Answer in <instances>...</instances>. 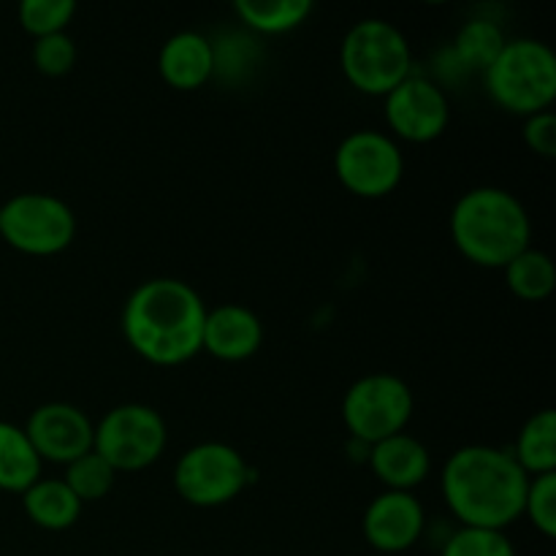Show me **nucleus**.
<instances>
[{
  "label": "nucleus",
  "mask_w": 556,
  "mask_h": 556,
  "mask_svg": "<svg viewBox=\"0 0 556 556\" xmlns=\"http://www.w3.org/2000/svg\"><path fill=\"white\" fill-rule=\"evenodd\" d=\"M530 476L510 451L492 445L459 448L443 467V497L465 527L497 530L525 516Z\"/></svg>",
  "instance_id": "f257e3e1"
},
{
  "label": "nucleus",
  "mask_w": 556,
  "mask_h": 556,
  "mask_svg": "<svg viewBox=\"0 0 556 556\" xmlns=\"http://www.w3.org/2000/svg\"><path fill=\"white\" fill-rule=\"evenodd\" d=\"M206 307L182 280L157 277L130 293L123 309V331L141 358L174 367L201 351Z\"/></svg>",
  "instance_id": "f03ea898"
},
{
  "label": "nucleus",
  "mask_w": 556,
  "mask_h": 556,
  "mask_svg": "<svg viewBox=\"0 0 556 556\" xmlns=\"http://www.w3.org/2000/svg\"><path fill=\"white\" fill-rule=\"evenodd\" d=\"M530 217L503 188H472L451 212V237L465 258L486 269H505L530 248Z\"/></svg>",
  "instance_id": "7ed1b4c3"
},
{
  "label": "nucleus",
  "mask_w": 556,
  "mask_h": 556,
  "mask_svg": "<svg viewBox=\"0 0 556 556\" xmlns=\"http://www.w3.org/2000/svg\"><path fill=\"white\" fill-rule=\"evenodd\" d=\"M486 90L505 112L532 117L548 112L556 98V58L535 38L508 41L500 58L483 71Z\"/></svg>",
  "instance_id": "20e7f679"
},
{
  "label": "nucleus",
  "mask_w": 556,
  "mask_h": 556,
  "mask_svg": "<svg viewBox=\"0 0 556 556\" xmlns=\"http://www.w3.org/2000/svg\"><path fill=\"white\" fill-rule=\"evenodd\" d=\"M340 63L356 90L367 96H389L410 76L413 54L400 27L386 20H364L348 30Z\"/></svg>",
  "instance_id": "39448f33"
},
{
  "label": "nucleus",
  "mask_w": 556,
  "mask_h": 556,
  "mask_svg": "<svg viewBox=\"0 0 556 556\" xmlns=\"http://www.w3.org/2000/svg\"><path fill=\"white\" fill-rule=\"evenodd\" d=\"M166 421L147 405H119L101 418L92 432V451L114 470L136 472L155 465L166 451Z\"/></svg>",
  "instance_id": "423d86ee"
},
{
  "label": "nucleus",
  "mask_w": 556,
  "mask_h": 556,
  "mask_svg": "<svg viewBox=\"0 0 556 556\" xmlns=\"http://www.w3.org/2000/svg\"><path fill=\"white\" fill-rule=\"evenodd\" d=\"M0 237L27 255L63 253L76 237V217L49 193H20L0 206Z\"/></svg>",
  "instance_id": "0eeeda50"
},
{
  "label": "nucleus",
  "mask_w": 556,
  "mask_h": 556,
  "mask_svg": "<svg viewBox=\"0 0 556 556\" xmlns=\"http://www.w3.org/2000/svg\"><path fill=\"white\" fill-rule=\"evenodd\" d=\"M413 416V391L396 375H367L348 389L342 418L362 443H380L405 432Z\"/></svg>",
  "instance_id": "6e6552de"
},
{
  "label": "nucleus",
  "mask_w": 556,
  "mask_h": 556,
  "mask_svg": "<svg viewBox=\"0 0 556 556\" xmlns=\"http://www.w3.org/2000/svg\"><path fill=\"white\" fill-rule=\"evenodd\" d=\"M250 470L242 454L226 443H199L179 456L174 486L179 497L199 508H217L239 497Z\"/></svg>",
  "instance_id": "1a4fd4ad"
},
{
  "label": "nucleus",
  "mask_w": 556,
  "mask_h": 556,
  "mask_svg": "<svg viewBox=\"0 0 556 556\" xmlns=\"http://www.w3.org/2000/svg\"><path fill=\"white\" fill-rule=\"evenodd\" d=\"M334 172L351 193L380 199L400 185L405 157L400 147L380 130H356L337 147Z\"/></svg>",
  "instance_id": "9d476101"
},
{
  "label": "nucleus",
  "mask_w": 556,
  "mask_h": 556,
  "mask_svg": "<svg viewBox=\"0 0 556 556\" xmlns=\"http://www.w3.org/2000/svg\"><path fill=\"white\" fill-rule=\"evenodd\" d=\"M386 119L400 139L416 141V144L434 141L448 128V98L432 81L421 76H407L386 96Z\"/></svg>",
  "instance_id": "9b49d317"
},
{
  "label": "nucleus",
  "mask_w": 556,
  "mask_h": 556,
  "mask_svg": "<svg viewBox=\"0 0 556 556\" xmlns=\"http://www.w3.org/2000/svg\"><path fill=\"white\" fill-rule=\"evenodd\" d=\"M92 432L96 427L90 418L74 405L65 402H49L36 407L25 424V434L36 448L38 459L71 465L79 456L92 451Z\"/></svg>",
  "instance_id": "f8f14e48"
},
{
  "label": "nucleus",
  "mask_w": 556,
  "mask_h": 556,
  "mask_svg": "<svg viewBox=\"0 0 556 556\" xmlns=\"http://www.w3.org/2000/svg\"><path fill=\"white\" fill-rule=\"evenodd\" d=\"M424 532V508L410 492H383L364 514V538L383 554L407 552Z\"/></svg>",
  "instance_id": "ddd939ff"
},
{
  "label": "nucleus",
  "mask_w": 556,
  "mask_h": 556,
  "mask_svg": "<svg viewBox=\"0 0 556 556\" xmlns=\"http://www.w3.org/2000/svg\"><path fill=\"white\" fill-rule=\"evenodd\" d=\"M264 342V326L253 309L242 304H220L206 309L201 351L212 353L220 362H244Z\"/></svg>",
  "instance_id": "4468645a"
},
{
  "label": "nucleus",
  "mask_w": 556,
  "mask_h": 556,
  "mask_svg": "<svg viewBox=\"0 0 556 556\" xmlns=\"http://www.w3.org/2000/svg\"><path fill=\"white\" fill-rule=\"evenodd\" d=\"M369 465L378 481L389 486V492H410L429 476L432 459L421 440L400 432L372 445Z\"/></svg>",
  "instance_id": "2eb2a0df"
},
{
  "label": "nucleus",
  "mask_w": 556,
  "mask_h": 556,
  "mask_svg": "<svg viewBox=\"0 0 556 556\" xmlns=\"http://www.w3.org/2000/svg\"><path fill=\"white\" fill-rule=\"evenodd\" d=\"M217 68V52L201 33L185 30L168 38L157 58V71L177 90H195Z\"/></svg>",
  "instance_id": "dca6fc26"
},
{
  "label": "nucleus",
  "mask_w": 556,
  "mask_h": 556,
  "mask_svg": "<svg viewBox=\"0 0 556 556\" xmlns=\"http://www.w3.org/2000/svg\"><path fill=\"white\" fill-rule=\"evenodd\" d=\"M27 519L36 527L49 532H63L74 527L81 516V503L65 481L54 478H38L27 492H22Z\"/></svg>",
  "instance_id": "f3484780"
},
{
  "label": "nucleus",
  "mask_w": 556,
  "mask_h": 556,
  "mask_svg": "<svg viewBox=\"0 0 556 556\" xmlns=\"http://www.w3.org/2000/svg\"><path fill=\"white\" fill-rule=\"evenodd\" d=\"M41 478V459L27 440L25 429L0 421V489L27 492Z\"/></svg>",
  "instance_id": "a211bd4d"
},
{
  "label": "nucleus",
  "mask_w": 556,
  "mask_h": 556,
  "mask_svg": "<svg viewBox=\"0 0 556 556\" xmlns=\"http://www.w3.org/2000/svg\"><path fill=\"white\" fill-rule=\"evenodd\" d=\"M514 459L527 476H546L556 472V413L552 407L538 410L527 418L519 432Z\"/></svg>",
  "instance_id": "6ab92c4d"
},
{
  "label": "nucleus",
  "mask_w": 556,
  "mask_h": 556,
  "mask_svg": "<svg viewBox=\"0 0 556 556\" xmlns=\"http://www.w3.org/2000/svg\"><path fill=\"white\" fill-rule=\"evenodd\" d=\"M508 38L503 36L497 22L492 20H470L462 25L454 41V58L467 71H486L500 58Z\"/></svg>",
  "instance_id": "aec40b11"
},
{
  "label": "nucleus",
  "mask_w": 556,
  "mask_h": 556,
  "mask_svg": "<svg viewBox=\"0 0 556 556\" xmlns=\"http://www.w3.org/2000/svg\"><path fill=\"white\" fill-rule=\"evenodd\" d=\"M505 282L510 291L527 302H541L552 296L556 286L554 261L543 250H521L508 266H505Z\"/></svg>",
  "instance_id": "412c9836"
},
{
  "label": "nucleus",
  "mask_w": 556,
  "mask_h": 556,
  "mask_svg": "<svg viewBox=\"0 0 556 556\" xmlns=\"http://www.w3.org/2000/svg\"><path fill=\"white\" fill-rule=\"evenodd\" d=\"M233 11L258 33H288L302 25L313 11L309 0H237Z\"/></svg>",
  "instance_id": "4be33fe9"
},
{
  "label": "nucleus",
  "mask_w": 556,
  "mask_h": 556,
  "mask_svg": "<svg viewBox=\"0 0 556 556\" xmlns=\"http://www.w3.org/2000/svg\"><path fill=\"white\" fill-rule=\"evenodd\" d=\"M114 476H117V470L103 456L90 451V454L65 465L63 481L79 497V503H92V500H103L112 492Z\"/></svg>",
  "instance_id": "5701e85b"
},
{
  "label": "nucleus",
  "mask_w": 556,
  "mask_h": 556,
  "mask_svg": "<svg viewBox=\"0 0 556 556\" xmlns=\"http://www.w3.org/2000/svg\"><path fill=\"white\" fill-rule=\"evenodd\" d=\"M74 11V0H25L20 5V22L27 33L43 38L52 33H65Z\"/></svg>",
  "instance_id": "b1692460"
},
{
  "label": "nucleus",
  "mask_w": 556,
  "mask_h": 556,
  "mask_svg": "<svg viewBox=\"0 0 556 556\" xmlns=\"http://www.w3.org/2000/svg\"><path fill=\"white\" fill-rule=\"evenodd\" d=\"M440 556H516V548L505 532L462 527L448 538Z\"/></svg>",
  "instance_id": "393cba45"
},
{
  "label": "nucleus",
  "mask_w": 556,
  "mask_h": 556,
  "mask_svg": "<svg viewBox=\"0 0 556 556\" xmlns=\"http://www.w3.org/2000/svg\"><path fill=\"white\" fill-rule=\"evenodd\" d=\"M525 514L546 538L556 535V472L530 478L525 497Z\"/></svg>",
  "instance_id": "a878e982"
},
{
  "label": "nucleus",
  "mask_w": 556,
  "mask_h": 556,
  "mask_svg": "<svg viewBox=\"0 0 556 556\" xmlns=\"http://www.w3.org/2000/svg\"><path fill=\"white\" fill-rule=\"evenodd\" d=\"M33 63L47 76H65L76 63V43L68 33H52V36L36 38L33 47Z\"/></svg>",
  "instance_id": "bb28decb"
},
{
  "label": "nucleus",
  "mask_w": 556,
  "mask_h": 556,
  "mask_svg": "<svg viewBox=\"0 0 556 556\" xmlns=\"http://www.w3.org/2000/svg\"><path fill=\"white\" fill-rule=\"evenodd\" d=\"M525 141L535 155L554 157L556 155V117L552 112H538L527 117Z\"/></svg>",
  "instance_id": "cd10ccee"
}]
</instances>
